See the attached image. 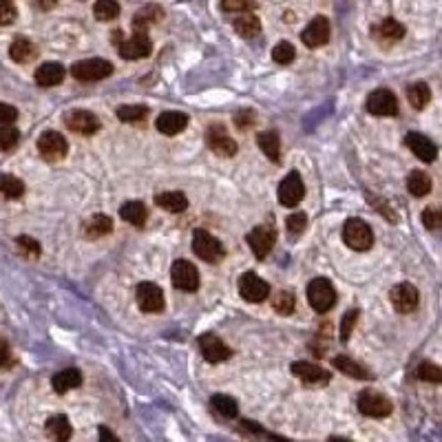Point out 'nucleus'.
<instances>
[{"label":"nucleus","instance_id":"nucleus-35","mask_svg":"<svg viewBox=\"0 0 442 442\" xmlns=\"http://www.w3.org/2000/svg\"><path fill=\"white\" fill-rule=\"evenodd\" d=\"M211 405H213V409H215L219 416H224V418H237V413H239L237 400L230 398V396H226V394H215V396L211 398Z\"/></svg>","mask_w":442,"mask_h":442},{"label":"nucleus","instance_id":"nucleus-19","mask_svg":"<svg viewBox=\"0 0 442 442\" xmlns=\"http://www.w3.org/2000/svg\"><path fill=\"white\" fill-rule=\"evenodd\" d=\"M301 40L310 49H319L330 40V20L325 16H317L301 33Z\"/></svg>","mask_w":442,"mask_h":442},{"label":"nucleus","instance_id":"nucleus-7","mask_svg":"<svg viewBox=\"0 0 442 442\" xmlns=\"http://www.w3.org/2000/svg\"><path fill=\"white\" fill-rule=\"evenodd\" d=\"M171 279L177 290L195 292L199 288V270L190 261H186V259H177V261L171 266Z\"/></svg>","mask_w":442,"mask_h":442},{"label":"nucleus","instance_id":"nucleus-41","mask_svg":"<svg viewBox=\"0 0 442 442\" xmlns=\"http://www.w3.org/2000/svg\"><path fill=\"white\" fill-rule=\"evenodd\" d=\"M418 379L425 381V383H434V385H438V383L442 381V369L436 365V363L425 360V363H420V365H418Z\"/></svg>","mask_w":442,"mask_h":442},{"label":"nucleus","instance_id":"nucleus-18","mask_svg":"<svg viewBox=\"0 0 442 442\" xmlns=\"http://www.w3.org/2000/svg\"><path fill=\"white\" fill-rule=\"evenodd\" d=\"M389 301H392L396 312L407 314V312H413L418 307V290H416L411 283H398L392 288V292H389Z\"/></svg>","mask_w":442,"mask_h":442},{"label":"nucleus","instance_id":"nucleus-51","mask_svg":"<svg viewBox=\"0 0 442 442\" xmlns=\"http://www.w3.org/2000/svg\"><path fill=\"white\" fill-rule=\"evenodd\" d=\"M14 354H11V347L5 339H0V367L3 369H9L14 367Z\"/></svg>","mask_w":442,"mask_h":442},{"label":"nucleus","instance_id":"nucleus-29","mask_svg":"<svg viewBox=\"0 0 442 442\" xmlns=\"http://www.w3.org/2000/svg\"><path fill=\"white\" fill-rule=\"evenodd\" d=\"M111 230H113V219L107 215H93L84 224V235L91 239H100L104 235H109Z\"/></svg>","mask_w":442,"mask_h":442},{"label":"nucleus","instance_id":"nucleus-25","mask_svg":"<svg viewBox=\"0 0 442 442\" xmlns=\"http://www.w3.org/2000/svg\"><path fill=\"white\" fill-rule=\"evenodd\" d=\"M257 144H259V148L264 151V155L270 162H275V164L281 162V137H279L277 131L259 133L257 135Z\"/></svg>","mask_w":442,"mask_h":442},{"label":"nucleus","instance_id":"nucleus-3","mask_svg":"<svg viewBox=\"0 0 442 442\" xmlns=\"http://www.w3.org/2000/svg\"><path fill=\"white\" fill-rule=\"evenodd\" d=\"M307 301L314 312H330L336 303V290L330 279L319 277L314 281H310L307 285Z\"/></svg>","mask_w":442,"mask_h":442},{"label":"nucleus","instance_id":"nucleus-9","mask_svg":"<svg viewBox=\"0 0 442 442\" xmlns=\"http://www.w3.org/2000/svg\"><path fill=\"white\" fill-rule=\"evenodd\" d=\"M153 51V43L151 38L146 36V31H135L128 40H122L118 45V54L124 60H142L148 58Z\"/></svg>","mask_w":442,"mask_h":442},{"label":"nucleus","instance_id":"nucleus-53","mask_svg":"<svg viewBox=\"0 0 442 442\" xmlns=\"http://www.w3.org/2000/svg\"><path fill=\"white\" fill-rule=\"evenodd\" d=\"M98 436H100V442H120V438L115 436L109 427H104V425H100V429H98Z\"/></svg>","mask_w":442,"mask_h":442},{"label":"nucleus","instance_id":"nucleus-50","mask_svg":"<svg viewBox=\"0 0 442 442\" xmlns=\"http://www.w3.org/2000/svg\"><path fill=\"white\" fill-rule=\"evenodd\" d=\"M18 120V109L11 107V104L0 102V126L5 124H14Z\"/></svg>","mask_w":442,"mask_h":442},{"label":"nucleus","instance_id":"nucleus-20","mask_svg":"<svg viewBox=\"0 0 442 442\" xmlns=\"http://www.w3.org/2000/svg\"><path fill=\"white\" fill-rule=\"evenodd\" d=\"M405 144L411 148V153L416 155V158L422 160V162H434L438 158V146L422 133H416V131L407 133Z\"/></svg>","mask_w":442,"mask_h":442},{"label":"nucleus","instance_id":"nucleus-36","mask_svg":"<svg viewBox=\"0 0 442 442\" xmlns=\"http://www.w3.org/2000/svg\"><path fill=\"white\" fill-rule=\"evenodd\" d=\"M162 16H164V14H162V7H158V5H146L144 9H139L137 14H135V18H133V27H135V31H144V29L148 27V24L158 22Z\"/></svg>","mask_w":442,"mask_h":442},{"label":"nucleus","instance_id":"nucleus-11","mask_svg":"<svg viewBox=\"0 0 442 442\" xmlns=\"http://www.w3.org/2000/svg\"><path fill=\"white\" fill-rule=\"evenodd\" d=\"M137 305L142 312H146V314H160L164 310V292L160 285L155 283H139L137 285Z\"/></svg>","mask_w":442,"mask_h":442},{"label":"nucleus","instance_id":"nucleus-8","mask_svg":"<svg viewBox=\"0 0 442 442\" xmlns=\"http://www.w3.org/2000/svg\"><path fill=\"white\" fill-rule=\"evenodd\" d=\"M367 111L379 118H394L398 115V100L389 89H376L367 98Z\"/></svg>","mask_w":442,"mask_h":442},{"label":"nucleus","instance_id":"nucleus-46","mask_svg":"<svg viewBox=\"0 0 442 442\" xmlns=\"http://www.w3.org/2000/svg\"><path fill=\"white\" fill-rule=\"evenodd\" d=\"M16 5L11 3V0H0V27H5V24H11L16 20Z\"/></svg>","mask_w":442,"mask_h":442},{"label":"nucleus","instance_id":"nucleus-47","mask_svg":"<svg viewBox=\"0 0 442 442\" xmlns=\"http://www.w3.org/2000/svg\"><path fill=\"white\" fill-rule=\"evenodd\" d=\"M285 224H288V230H290V235H301V232L305 230V226H307V217H305V213H294V215H290L288 217V221H285Z\"/></svg>","mask_w":442,"mask_h":442},{"label":"nucleus","instance_id":"nucleus-40","mask_svg":"<svg viewBox=\"0 0 442 442\" xmlns=\"http://www.w3.org/2000/svg\"><path fill=\"white\" fill-rule=\"evenodd\" d=\"M294 305H296V298L290 290H279L275 296H272V307H275V312H279V314H283V317L292 314Z\"/></svg>","mask_w":442,"mask_h":442},{"label":"nucleus","instance_id":"nucleus-39","mask_svg":"<svg viewBox=\"0 0 442 442\" xmlns=\"http://www.w3.org/2000/svg\"><path fill=\"white\" fill-rule=\"evenodd\" d=\"M93 14L100 22H109V20H115L120 16V5L118 0H98V3L93 5Z\"/></svg>","mask_w":442,"mask_h":442},{"label":"nucleus","instance_id":"nucleus-28","mask_svg":"<svg viewBox=\"0 0 442 442\" xmlns=\"http://www.w3.org/2000/svg\"><path fill=\"white\" fill-rule=\"evenodd\" d=\"M120 217L124 221H128V224H133L135 228H142V226L146 224L148 211H146V206L142 204V201H126L120 208Z\"/></svg>","mask_w":442,"mask_h":442},{"label":"nucleus","instance_id":"nucleus-30","mask_svg":"<svg viewBox=\"0 0 442 442\" xmlns=\"http://www.w3.org/2000/svg\"><path fill=\"white\" fill-rule=\"evenodd\" d=\"M36 54H38V51H36L33 43L27 40V38H16V40L11 43V47H9V56H11V60L18 62V64H24V62L33 60Z\"/></svg>","mask_w":442,"mask_h":442},{"label":"nucleus","instance_id":"nucleus-2","mask_svg":"<svg viewBox=\"0 0 442 442\" xmlns=\"http://www.w3.org/2000/svg\"><path fill=\"white\" fill-rule=\"evenodd\" d=\"M192 252L206 264H219L226 257V248L217 237H213L206 230H195L192 232Z\"/></svg>","mask_w":442,"mask_h":442},{"label":"nucleus","instance_id":"nucleus-12","mask_svg":"<svg viewBox=\"0 0 442 442\" xmlns=\"http://www.w3.org/2000/svg\"><path fill=\"white\" fill-rule=\"evenodd\" d=\"M38 151L47 160V162H60L69 151V144L64 135L56 133V131H45L40 137H38Z\"/></svg>","mask_w":442,"mask_h":442},{"label":"nucleus","instance_id":"nucleus-13","mask_svg":"<svg viewBox=\"0 0 442 442\" xmlns=\"http://www.w3.org/2000/svg\"><path fill=\"white\" fill-rule=\"evenodd\" d=\"M206 142H208V146L213 148V153L221 155V158H232V155H237V142L226 133V128L221 124L208 126Z\"/></svg>","mask_w":442,"mask_h":442},{"label":"nucleus","instance_id":"nucleus-15","mask_svg":"<svg viewBox=\"0 0 442 442\" xmlns=\"http://www.w3.org/2000/svg\"><path fill=\"white\" fill-rule=\"evenodd\" d=\"M199 352H201V356L208 360V363H224V360H228L230 358V347L219 339L217 334H201L199 336Z\"/></svg>","mask_w":442,"mask_h":442},{"label":"nucleus","instance_id":"nucleus-34","mask_svg":"<svg viewBox=\"0 0 442 442\" xmlns=\"http://www.w3.org/2000/svg\"><path fill=\"white\" fill-rule=\"evenodd\" d=\"M407 98H409V104L413 109H425L429 100H432V89H429L425 82H413L407 86Z\"/></svg>","mask_w":442,"mask_h":442},{"label":"nucleus","instance_id":"nucleus-10","mask_svg":"<svg viewBox=\"0 0 442 442\" xmlns=\"http://www.w3.org/2000/svg\"><path fill=\"white\" fill-rule=\"evenodd\" d=\"M239 294L248 303H261L270 296V285L254 272H245L239 279Z\"/></svg>","mask_w":442,"mask_h":442},{"label":"nucleus","instance_id":"nucleus-23","mask_svg":"<svg viewBox=\"0 0 442 442\" xmlns=\"http://www.w3.org/2000/svg\"><path fill=\"white\" fill-rule=\"evenodd\" d=\"M80 385H82V374L75 367L62 369V372L54 374V379H51V387H54L56 394H67L71 389H77Z\"/></svg>","mask_w":442,"mask_h":442},{"label":"nucleus","instance_id":"nucleus-4","mask_svg":"<svg viewBox=\"0 0 442 442\" xmlns=\"http://www.w3.org/2000/svg\"><path fill=\"white\" fill-rule=\"evenodd\" d=\"M358 411L367 418H387L389 413L394 411L392 400L383 396L381 392H374V389H365V392L358 394Z\"/></svg>","mask_w":442,"mask_h":442},{"label":"nucleus","instance_id":"nucleus-54","mask_svg":"<svg viewBox=\"0 0 442 442\" xmlns=\"http://www.w3.org/2000/svg\"><path fill=\"white\" fill-rule=\"evenodd\" d=\"M38 5H40L47 11V9H54L58 5V0H38Z\"/></svg>","mask_w":442,"mask_h":442},{"label":"nucleus","instance_id":"nucleus-17","mask_svg":"<svg viewBox=\"0 0 442 442\" xmlns=\"http://www.w3.org/2000/svg\"><path fill=\"white\" fill-rule=\"evenodd\" d=\"M275 241H277V235L272 226H257L248 235V243L257 259H266L272 252V248H275Z\"/></svg>","mask_w":442,"mask_h":442},{"label":"nucleus","instance_id":"nucleus-42","mask_svg":"<svg viewBox=\"0 0 442 442\" xmlns=\"http://www.w3.org/2000/svg\"><path fill=\"white\" fill-rule=\"evenodd\" d=\"M294 58H296V49L288 40L279 43L275 49H272V60H275L277 64H290Z\"/></svg>","mask_w":442,"mask_h":442},{"label":"nucleus","instance_id":"nucleus-48","mask_svg":"<svg viewBox=\"0 0 442 442\" xmlns=\"http://www.w3.org/2000/svg\"><path fill=\"white\" fill-rule=\"evenodd\" d=\"M420 219H422V224H425L429 230H436V228H440V224H442V215H440V211H438L436 206L427 208Z\"/></svg>","mask_w":442,"mask_h":442},{"label":"nucleus","instance_id":"nucleus-37","mask_svg":"<svg viewBox=\"0 0 442 442\" xmlns=\"http://www.w3.org/2000/svg\"><path fill=\"white\" fill-rule=\"evenodd\" d=\"M235 29L243 38H254V36H259V31H261V22H259V18L254 14L245 11V14H241L235 20Z\"/></svg>","mask_w":442,"mask_h":442},{"label":"nucleus","instance_id":"nucleus-27","mask_svg":"<svg viewBox=\"0 0 442 442\" xmlns=\"http://www.w3.org/2000/svg\"><path fill=\"white\" fill-rule=\"evenodd\" d=\"M155 204H158L160 208H164V211H168V213H184L186 208H188L186 195L184 192H177V190L155 195Z\"/></svg>","mask_w":442,"mask_h":442},{"label":"nucleus","instance_id":"nucleus-16","mask_svg":"<svg viewBox=\"0 0 442 442\" xmlns=\"http://www.w3.org/2000/svg\"><path fill=\"white\" fill-rule=\"evenodd\" d=\"M292 374L296 376V379H301L303 383L307 385H328L330 379H332V374L317 365V363H307V360H296L292 363Z\"/></svg>","mask_w":442,"mask_h":442},{"label":"nucleus","instance_id":"nucleus-6","mask_svg":"<svg viewBox=\"0 0 442 442\" xmlns=\"http://www.w3.org/2000/svg\"><path fill=\"white\" fill-rule=\"evenodd\" d=\"M279 204L285 208H294L301 204V199L305 197V184H303V177L298 171H290L288 175L283 177V181L279 184Z\"/></svg>","mask_w":442,"mask_h":442},{"label":"nucleus","instance_id":"nucleus-45","mask_svg":"<svg viewBox=\"0 0 442 442\" xmlns=\"http://www.w3.org/2000/svg\"><path fill=\"white\" fill-rule=\"evenodd\" d=\"M16 245H18L20 252H22L24 257L36 259L38 254H40V245H38V241L31 239V237H18V239H16Z\"/></svg>","mask_w":442,"mask_h":442},{"label":"nucleus","instance_id":"nucleus-22","mask_svg":"<svg viewBox=\"0 0 442 442\" xmlns=\"http://www.w3.org/2000/svg\"><path fill=\"white\" fill-rule=\"evenodd\" d=\"M45 432H47L49 440H54V442H69L71 436H73V427H71L67 416L58 413V416H51V418L47 420Z\"/></svg>","mask_w":442,"mask_h":442},{"label":"nucleus","instance_id":"nucleus-1","mask_svg":"<svg viewBox=\"0 0 442 442\" xmlns=\"http://www.w3.org/2000/svg\"><path fill=\"white\" fill-rule=\"evenodd\" d=\"M343 241L347 248H352L356 252H365L372 248L374 243V232L369 228L367 221L363 219H347L345 226H343Z\"/></svg>","mask_w":442,"mask_h":442},{"label":"nucleus","instance_id":"nucleus-33","mask_svg":"<svg viewBox=\"0 0 442 442\" xmlns=\"http://www.w3.org/2000/svg\"><path fill=\"white\" fill-rule=\"evenodd\" d=\"M24 195V181L14 175H0V197L18 199Z\"/></svg>","mask_w":442,"mask_h":442},{"label":"nucleus","instance_id":"nucleus-32","mask_svg":"<svg viewBox=\"0 0 442 442\" xmlns=\"http://www.w3.org/2000/svg\"><path fill=\"white\" fill-rule=\"evenodd\" d=\"M407 190L413 197H425V195L432 192V177L425 171H411L407 177Z\"/></svg>","mask_w":442,"mask_h":442},{"label":"nucleus","instance_id":"nucleus-38","mask_svg":"<svg viewBox=\"0 0 442 442\" xmlns=\"http://www.w3.org/2000/svg\"><path fill=\"white\" fill-rule=\"evenodd\" d=\"M148 115V107H142V104H126V107L118 109V120L126 124L144 122Z\"/></svg>","mask_w":442,"mask_h":442},{"label":"nucleus","instance_id":"nucleus-31","mask_svg":"<svg viewBox=\"0 0 442 442\" xmlns=\"http://www.w3.org/2000/svg\"><path fill=\"white\" fill-rule=\"evenodd\" d=\"M376 38H379V40H383V43H396V40H400L402 36H405V27H402V24L398 22V20H394V18H387V20H383L379 27H376Z\"/></svg>","mask_w":442,"mask_h":442},{"label":"nucleus","instance_id":"nucleus-24","mask_svg":"<svg viewBox=\"0 0 442 442\" xmlns=\"http://www.w3.org/2000/svg\"><path fill=\"white\" fill-rule=\"evenodd\" d=\"M64 67L60 62H45L36 69V82L40 86H56L64 80Z\"/></svg>","mask_w":442,"mask_h":442},{"label":"nucleus","instance_id":"nucleus-5","mask_svg":"<svg viewBox=\"0 0 442 442\" xmlns=\"http://www.w3.org/2000/svg\"><path fill=\"white\" fill-rule=\"evenodd\" d=\"M113 73V64L102 58H91V60H80L71 67V75L80 82H98L109 77Z\"/></svg>","mask_w":442,"mask_h":442},{"label":"nucleus","instance_id":"nucleus-21","mask_svg":"<svg viewBox=\"0 0 442 442\" xmlns=\"http://www.w3.org/2000/svg\"><path fill=\"white\" fill-rule=\"evenodd\" d=\"M188 126V115L181 111H166L155 120V128L164 135H177Z\"/></svg>","mask_w":442,"mask_h":442},{"label":"nucleus","instance_id":"nucleus-52","mask_svg":"<svg viewBox=\"0 0 442 442\" xmlns=\"http://www.w3.org/2000/svg\"><path fill=\"white\" fill-rule=\"evenodd\" d=\"M235 124H237L239 128L252 126V124H254V113H252V111H239L237 118H235Z\"/></svg>","mask_w":442,"mask_h":442},{"label":"nucleus","instance_id":"nucleus-55","mask_svg":"<svg viewBox=\"0 0 442 442\" xmlns=\"http://www.w3.org/2000/svg\"><path fill=\"white\" fill-rule=\"evenodd\" d=\"M328 442H349V440H345V438H330Z\"/></svg>","mask_w":442,"mask_h":442},{"label":"nucleus","instance_id":"nucleus-14","mask_svg":"<svg viewBox=\"0 0 442 442\" xmlns=\"http://www.w3.org/2000/svg\"><path fill=\"white\" fill-rule=\"evenodd\" d=\"M64 124H67V128H71V131L77 133V135H93V133L100 131L98 115L91 113V111H82V109H75V111L67 113Z\"/></svg>","mask_w":442,"mask_h":442},{"label":"nucleus","instance_id":"nucleus-44","mask_svg":"<svg viewBox=\"0 0 442 442\" xmlns=\"http://www.w3.org/2000/svg\"><path fill=\"white\" fill-rule=\"evenodd\" d=\"M356 321H358V310H347L343 321H341V341L343 343L349 341V336H352V332H354Z\"/></svg>","mask_w":442,"mask_h":442},{"label":"nucleus","instance_id":"nucleus-43","mask_svg":"<svg viewBox=\"0 0 442 442\" xmlns=\"http://www.w3.org/2000/svg\"><path fill=\"white\" fill-rule=\"evenodd\" d=\"M18 137L20 133L11 124L0 126V151H11L18 144Z\"/></svg>","mask_w":442,"mask_h":442},{"label":"nucleus","instance_id":"nucleus-26","mask_svg":"<svg viewBox=\"0 0 442 442\" xmlns=\"http://www.w3.org/2000/svg\"><path fill=\"white\" fill-rule=\"evenodd\" d=\"M332 365L343 372L345 376H349V379H356V381H372V372H367L365 367L360 365V363H356L354 358L349 356H336L332 360Z\"/></svg>","mask_w":442,"mask_h":442},{"label":"nucleus","instance_id":"nucleus-49","mask_svg":"<svg viewBox=\"0 0 442 442\" xmlns=\"http://www.w3.org/2000/svg\"><path fill=\"white\" fill-rule=\"evenodd\" d=\"M254 7V0H221V9L224 11H250Z\"/></svg>","mask_w":442,"mask_h":442}]
</instances>
